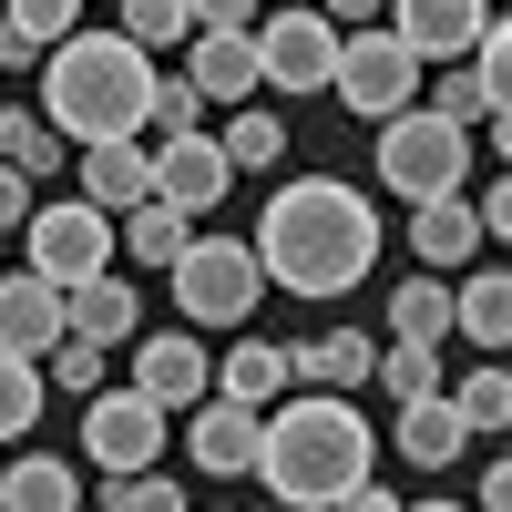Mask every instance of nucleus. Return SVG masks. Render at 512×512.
Segmentation results:
<instances>
[{
  "label": "nucleus",
  "mask_w": 512,
  "mask_h": 512,
  "mask_svg": "<svg viewBox=\"0 0 512 512\" xmlns=\"http://www.w3.org/2000/svg\"><path fill=\"white\" fill-rule=\"evenodd\" d=\"M154 103V62L123 31H72L41 52V123L62 144H134Z\"/></svg>",
  "instance_id": "obj_3"
},
{
  "label": "nucleus",
  "mask_w": 512,
  "mask_h": 512,
  "mask_svg": "<svg viewBox=\"0 0 512 512\" xmlns=\"http://www.w3.org/2000/svg\"><path fill=\"white\" fill-rule=\"evenodd\" d=\"M205 379H216V359H205L195 328H154V338H134V390H144L154 410H195Z\"/></svg>",
  "instance_id": "obj_11"
},
{
  "label": "nucleus",
  "mask_w": 512,
  "mask_h": 512,
  "mask_svg": "<svg viewBox=\"0 0 512 512\" xmlns=\"http://www.w3.org/2000/svg\"><path fill=\"white\" fill-rule=\"evenodd\" d=\"M236 164L216 134H164L154 144V205H175V216H205V205H226Z\"/></svg>",
  "instance_id": "obj_10"
},
{
  "label": "nucleus",
  "mask_w": 512,
  "mask_h": 512,
  "mask_svg": "<svg viewBox=\"0 0 512 512\" xmlns=\"http://www.w3.org/2000/svg\"><path fill=\"white\" fill-rule=\"evenodd\" d=\"M390 431H400V461H410V472H451V461L472 451V431H461V410H451L441 390H431V400H400Z\"/></svg>",
  "instance_id": "obj_19"
},
{
  "label": "nucleus",
  "mask_w": 512,
  "mask_h": 512,
  "mask_svg": "<svg viewBox=\"0 0 512 512\" xmlns=\"http://www.w3.org/2000/svg\"><path fill=\"white\" fill-rule=\"evenodd\" d=\"M318 11H328V21H349V31H359L369 11H390V0H318Z\"/></svg>",
  "instance_id": "obj_42"
},
{
  "label": "nucleus",
  "mask_w": 512,
  "mask_h": 512,
  "mask_svg": "<svg viewBox=\"0 0 512 512\" xmlns=\"http://www.w3.org/2000/svg\"><path fill=\"white\" fill-rule=\"evenodd\" d=\"M410 256H431V267H472V256H482L472 195H431V205H410Z\"/></svg>",
  "instance_id": "obj_22"
},
{
  "label": "nucleus",
  "mask_w": 512,
  "mask_h": 512,
  "mask_svg": "<svg viewBox=\"0 0 512 512\" xmlns=\"http://www.w3.org/2000/svg\"><path fill=\"white\" fill-rule=\"evenodd\" d=\"M62 134H52V123H41V113H21V103H0V164H21V175H62Z\"/></svg>",
  "instance_id": "obj_27"
},
{
  "label": "nucleus",
  "mask_w": 512,
  "mask_h": 512,
  "mask_svg": "<svg viewBox=\"0 0 512 512\" xmlns=\"http://www.w3.org/2000/svg\"><path fill=\"white\" fill-rule=\"evenodd\" d=\"M256 297H267V267H256L246 236H185V256H175V318L185 328H246Z\"/></svg>",
  "instance_id": "obj_4"
},
{
  "label": "nucleus",
  "mask_w": 512,
  "mask_h": 512,
  "mask_svg": "<svg viewBox=\"0 0 512 512\" xmlns=\"http://www.w3.org/2000/svg\"><path fill=\"white\" fill-rule=\"evenodd\" d=\"M164 431H175V410H154L144 390H93L82 400V451H93V472H154Z\"/></svg>",
  "instance_id": "obj_9"
},
{
  "label": "nucleus",
  "mask_w": 512,
  "mask_h": 512,
  "mask_svg": "<svg viewBox=\"0 0 512 512\" xmlns=\"http://www.w3.org/2000/svg\"><path fill=\"white\" fill-rule=\"evenodd\" d=\"M113 31L154 62V52H175V41H195V11H185V0H123V21H113Z\"/></svg>",
  "instance_id": "obj_28"
},
{
  "label": "nucleus",
  "mask_w": 512,
  "mask_h": 512,
  "mask_svg": "<svg viewBox=\"0 0 512 512\" xmlns=\"http://www.w3.org/2000/svg\"><path fill=\"white\" fill-rule=\"evenodd\" d=\"M144 123H154V144H164V134H205L195 82H185V72H154V103H144Z\"/></svg>",
  "instance_id": "obj_33"
},
{
  "label": "nucleus",
  "mask_w": 512,
  "mask_h": 512,
  "mask_svg": "<svg viewBox=\"0 0 512 512\" xmlns=\"http://www.w3.org/2000/svg\"><path fill=\"white\" fill-rule=\"evenodd\" d=\"M472 216H482V236H502V226H512V185H482V205H472Z\"/></svg>",
  "instance_id": "obj_39"
},
{
  "label": "nucleus",
  "mask_w": 512,
  "mask_h": 512,
  "mask_svg": "<svg viewBox=\"0 0 512 512\" xmlns=\"http://www.w3.org/2000/svg\"><path fill=\"white\" fill-rule=\"evenodd\" d=\"M21 246H31V277L41 287H82V277H103L113 267V216L103 205H31L21 216Z\"/></svg>",
  "instance_id": "obj_7"
},
{
  "label": "nucleus",
  "mask_w": 512,
  "mask_h": 512,
  "mask_svg": "<svg viewBox=\"0 0 512 512\" xmlns=\"http://www.w3.org/2000/svg\"><path fill=\"white\" fill-rule=\"evenodd\" d=\"M390 338L441 349V338H451V287H441V277H400V297H390Z\"/></svg>",
  "instance_id": "obj_25"
},
{
  "label": "nucleus",
  "mask_w": 512,
  "mask_h": 512,
  "mask_svg": "<svg viewBox=\"0 0 512 512\" xmlns=\"http://www.w3.org/2000/svg\"><path fill=\"white\" fill-rule=\"evenodd\" d=\"M379 472V420H359V400L338 390H297L256 410V482L287 512H338Z\"/></svg>",
  "instance_id": "obj_2"
},
{
  "label": "nucleus",
  "mask_w": 512,
  "mask_h": 512,
  "mask_svg": "<svg viewBox=\"0 0 512 512\" xmlns=\"http://www.w3.org/2000/svg\"><path fill=\"white\" fill-rule=\"evenodd\" d=\"M328 93L349 103V113H369V123H390V113L420 103V62L390 41V21H359V31H338V72H328Z\"/></svg>",
  "instance_id": "obj_6"
},
{
  "label": "nucleus",
  "mask_w": 512,
  "mask_h": 512,
  "mask_svg": "<svg viewBox=\"0 0 512 512\" xmlns=\"http://www.w3.org/2000/svg\"><path fill=\"white\" fill-rule=\"evenodd\" d=\"M369 175L390 185L400 205H431V195H461V175H472V134L410 103V113H390V123H379V164H369Z\"/></svg>",
  "instance_id": "obj_5"
},
{
  "label": "nucleus",
  "mask_w": 512,
  "mask_h": 512,
  "mask_svg": "<svg viewBox=\"0 0 512 512\" xmlns=\"http://www.w3.org/2000/svg\"><path fill=\"white\" fill-rule=\"evenodd\" d=\"M246 246L267 267V287H287V297H349L369 277V256H379V216H369L359 185L297 175V185L267 195V216H256Z\"/></svg>",
  "instance_id": "obj_1"
},
{
  "label": "nucleus",
  "mask_w": 512,
  "mask_h": 512,
  "mask_svg": "<svg viewBox=\"0 0 512 512\" xmlns=\"http://www.w3.org/2000/svg\"><path fill=\"white\" fill-rule=\"evenodd\" d=\"M338 512H400V492H390V482H359V492L338 502Z\"/></svg>",
  "instance_id": "obj_40"
},
{
  "label": "nucleus",
  "mask_w": 512,
  "mask_h": 512,
  "mask_svg": "<svg viewBox=\"0 0 512 512\" xmlns=\"http://www.w3.org/2000/svg\"><path fill=\"white\" fill-rule=\"evenodd\" d=\"M246 41H256V82H277V93H328V72H338V21L318 11V0L267 11Z\"/></svg>",
  "instance_id": "obj_8"
},
{
  "label": "nucleus",
  "mask_w": 512,
  "mask_h": 512,
  "mask_svg": "<svg viewBox=\"0 0 512 512\" xmlns=\"http://www.w3.org/2000/svg\"><path fill=\"white\" fill-rule=\"evenodd\" d=\"M0 21H11V31H31L41 52H52V41H72V31H82V0H11Z\"/></svg>",
  "instance_id": "obj_35"
},
{
  "label": "nucleus",
  "mask_w": 512,
  "mask_h": 512,
  "mask_svg": "<svg viewBox=\"0 0 512 512\" xmlns=\"http://www.w3.org/2000/svg\"><path fill=\"white\" fill-rule=\"evenodd\" d=\"M482 512H512V461H492V472H482Z\"/></svg>",
  "instance_id": "obj_41"
},
{
  "label": "nucleus",
  "mask_w": 512,
  "mask_h": 512,
  "mask_svg": "<svg viewBox=\"0 0 512 512\" xmlns=\"http://www.w3.org/2000/svg\"><path fill=\"white\" fill-rule=\"evenodd\" d=\"M185 82H195V103L246 113V93H256V41L246 31H195L185 41Z\"/></svg>",
  "instance_id": "obj_16"
},
{
  "label": "nucleus",
  "mask_w": 512,
  "mask_h": 512,
  "mask_svg": "<svg viewBox=\"0 0 512 512\" xmlns=\"http://www.w3.org/2000/svg\"><path fill=\"white\" fill-rule=\"evenodd\" d=\"M62 328L72 338H93V349H103V338H134L144 328V297H134V277H82V287H62Z\"/></svg>",
  "instance_id": "obj_18"
},
{
  "label": "nucleus",
  "mask_w": 512,
  "mask_h": 512,
  "mask_svg": "<svg viewBox=\"0 0 512 512\" xmlns=\"http://www.w3.org/2000/svg\"><path fill=\"white\" fill-rule=\"evenodd\" d=\"M277 11H297V0H277Z\"/></svg>",
  "instance_id": "obj_44"
},
{
  "label": "nucleus",
  "mask_w": 512,
  "mask_h": 512,
  "mask_svg": "<svg viewBox=\"0 0 512 512\" xmlns=\"http://www.w3.org/2000/svg\"><path fill=\"white\" fill-rule=\"evenodd\" d=\"M175 420H185L195 472H216V482H246V472H256V410H246V400H216V390H205V400L175 410Z\"/></svg>",
  "instance_id": "obj_13"
},
{
  "label": "nucleus",
  "mask_w": 512,
  "mask_h": 512,
  "mask_svg": "<svg viewBox=\"0 0 512 512\" xmlns=\"http://www.w3.org/2000/svg\"><path fill=\"white\" fill-rule=\"evenodd\" d=\"M441 400L461 410V431H472V441H482V431H512V369H502V359H472V379L441 390Z\"/></svg>",
  "instance_id": "obj_26"
},
{
  "label": "nucleus",
  "mask_w": 512,
  "mask_h": 512,
  "mask_svg": "<svg viewBox=\"0 0 512 512\" xmlns=\"http://www.w3.org/2000/svg\"><path fill=\"white\" fill-rule=\"evenodd\" d=\"M400 512H472V502H400Z\"/></svg>",
  "instance_id": "obj_43"
},
{
  "label": "nucleus",
  "mask_w": 512,
  "mask_h": 512,
  "mask_svg": "<svg viewBox=\"0 0 512 512\" xmlns=\"http://www.w3.org/2000/svg\"><path fill=\"white\" fill-rule=\"evenodd\" d=\"M31 216V175H21V164H0V226H21Z\"/></svg>",
  "instance_id": "obj_37"
},
{
  "label": "nucleus",
  "mask_w": 512,
  "mask_h": 512,
  "mask_svg": "<svg viewBox=\"0 0 512 512\" xmlns=\"http://www.w3.org/2000/svg\"><path fill=\"white\" fill-rule=\"evenodd\" d=\"M369 359H379V338H359V328L297 338V349H287V390H338V400H359V390H369Z\"/></svg>",
  "instance_id": "obj_14"
},
{
  "label": "nucleus",
  "mask_w": 512,
  "mask_h": 512,
  "mask_svg": "<svg viewBox=\"0 0 512 512\" xmlns=\"http://www.w3.org/2000/svg\"><path fill=\"white\" fill-rule=\"evenodd\" d=\"M62 287H41L31 267L21 277H0V349H11V359H52L62 349Z\"/></svg>",
  "instance_id": "obj_15"
},
{
  "label": "nucleus",
  "mask_w": 512,
  "mask_h": 512,
  "mask_svg": "<svg viewBox=\"0 0 512 512\" xmlns=\"http://www.w3.org/2000/svg\"><path fill=\"white\" fill-rule=\"evenodd\" d=\"M0 512H82V472H72L62 451L0 461Z\"/></svg>",
  "instance_id": "obj_20"
},
{
  "label": "nucleus",
  "mask_w": 512,
  "mask_h": 512,
  "mask_svg": "<svg viewBox=\"0 0 512 512\" xmlns=\"http://www.w3.org/2000/svg\"><path fill=\"white\" fill-rule=\"evenodd\" d=\"M195 31H246V11H267V0H185Z\"/></svg>",
  "instance_id": "obj_36"
},
{
  "label": "nucleus",
  "mask_w": 512,
  "mask_h": 512,
  "mask_svg": "<svg viewBox=\"0 0 512 512\" xmlns=\"http://www.w3.org/2000/svg\"><path fill=\"white\" fill-rule=\"evenodd\" d=\"M369 379H379L390 400H431V390H441V349H410V338H390V349L369 359Z\"/></svg>",
  "instance_id": "obj_29"
},
{
  "label": "nucleus",
  "mask_w": 512,
  "mask_h": 512,
  "mask_svg": "<svg viewBox=\"0 0 512 512\" xmlns=\"http://www.w3.org/2000/svg\"><path fill=\"white\" fill-rule=\"evenodd\" d=\"M216 400H246V410H267V400H287V349L277 338H236V349L216 359V379H205Z\"/></svg>",
  "instance_id": "obj_23"
},
{
  "label": "nucleus",
  "mask_w": 512,
  "mask_h": 512,
  "mask_svg": "<svg viewBox=\"0 0 512 512\" xmlns=\"http://www.w3.org/2000/svg\"><path fill=\"white\" fill-rule=\"evenodd\" d=\"M103 512H195L164 472H103Z\"/></svg>",
  "instance_id": "obj_32"
},
{
  "label": "nucleus",
  "mask_w": 512,
  "mask_h": 512,
  "mask_svg": "<svg viewBox=\"0 0 512 512\" xmlns=\"http://www.w3.org/2000/svg\"><path fill=\"white\" fill-rule=\"evenodd\" d=\"M482 21H492V0H390V41L410 62H461L482 41Z\"/></svg>",
  "instance_id": "obj_12"
},
{
  "label": "nucleus",
  "mask_w": 512,
  "mask_h": 512,
  "mask_svg": "<svg viewBox=\"0 0 512 512\" xmlns=\"http://www.w3.org/2000/svg\"><path fill=\"white\" fill-rule=\"evenodd\" d=\"M451 338H472L482 359H502V338H512V267H482V277L451 287Z\"/></svg>",
  "instance_id": "obj_21"
},
{
  "label": "nucleus",
  "mask_w": 512,
  "mask_h": 512,
  "mask_svg": "<svg viewBox=\"0 0 512 512\" xmlns=\"http://www.w3.org/2000/svg\"><path fill=\"white\" fill-rule=\"evenodd\" d=\"M216 144H226V164H246V175H267V164L287 154V123L246 103V113H226V134H216Z\"/></svg>",
  "instance_id": "obj_30"
},
{
  "label": "nucleus",
  "mask_w": 512,
  "mask_h": 512,
  "mask_svg": "<svg viewBox=\"0 0 512 512\" xmlns=\"http://www.w3.org/2000/svg\"><path fill=\"white\" fill-rule=\"evenodd\" d=\"M41 390H72V400H93V390H103V349H93V338H62V349L41 359Z\"/></svg>",
  "instance_id": "obj_34"
},
{
  "label": "nucleus",
  "mask_w": 512,
  "mask_h": 512,
  "mask_svg": "<svg viewBox=\"0 0 512 512\" xmlns=\"http://www.w3.org/2000/svg\"><path fill=\"white\" fill-rule=\"evenodd\" d=\"M0 72H41V41L11 31V21H0Z\"/></svg>",
  "instance_id": "obj_38"
},
{
  "label": "nucleus",
  "mask_w": 512,
  "mask_h": 512,
  "mask_svg": "<svg viewBox=\"0 0 512 512\" xmlns=\"http://www.w3.org/2000/svg\"><path fill=\"white\" fill-rule=\"evenodd\" d=\"M185 236H195V216H175V205H154V195L134 216H113V256H144V267H175Z\"/></svg>",
  "instance_id": "obj_24"
},
{
  "label": "nucleus",
  "mask_w": 512,
  "mask_h": 512,
  "mask_svg": "<svg viewBox=\"0 0 512 512\" xmlns=\"http://www.w3.org/2000/svg\"><path fill=\"white\" fill-rule=\"evenodd\" d=\"M41 420V359H11L0 349V441H21Z\"/></svg>",
  "instance_id": "obj_31"
},
{
  "label": "nucleus",
  "mask_w": 512,
  "mask_h": 512,
  "mask_svg": "<svg viewBox=\"0 0 512 512\" xmlns=\"http://www.w3.org/2000/svg\"><path fill=\"white\" fill-rule=\"evenodd\" d=\"M144 195H154V154H144V134H134V144H82V205L134 216Z\"/></svg>",
  "instance_id": "obj_17"
},
{
  "label": "nucleus",
  "mask_w": 512,
  "mask_h": 512,
  "mask_svg": "<svg viewBox=\"0 0 512 512\" xmlns=\"http://www.w3.org/2000/svg\"><path fill=\"white\" fill-rule=\"evenodd\" d=\"M267 512H287V502H267Z\"/></svg>",
  "instance_id": "obj_45"
}]
</instances>
